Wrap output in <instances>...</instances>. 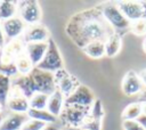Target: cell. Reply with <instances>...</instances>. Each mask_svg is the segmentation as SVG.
<instances>
[{
  "label": "cell",
  "instance_id": "cell-1",
  "mask_svg": "<svg viewBox=\"0 0 146 130\" xmlns=\"http://www.w3.org/2000/svg\"><path fill=\"white\" fill-rule=\"evenodd\" d=\"M67 36L81 49L94 41H106L115 31L102 15L100 7L89 8L74 14L65 26Z\"/></svg>",
  "mask_w": 146,
  "mask_h": 130
},
{
  "label": "cell",
  "instance_id": "cell-2",
  "mask_svg": "<svg viewBox=\"0 0 146 130\" xmlns=\"http://www.w3.org/2000/svg\"><path fill=\"white\" fill-rule=\"evenodd\" d=\"M102 15L107 24L115 31H125L130 29V22L119 9L116 3H106L100 7Z\"/></svg>",
  "mask_w": 146,
  "mask_h": 130
},
{
  "label": "cell",
  "instance_id": "cell-3",
  "mask_svg": "<svg viewBox=\"0 0 146 130\" xmlns=\"http://www.w3.org/2000/svg\"><path fill=\"white\" fill-rule=\"evenodd\" d=\"M36 67L51 73H56L57 71L64 68V63H63L60 51L52 38L48 40V48H47L46 55Z\"/></svg>",
  "mask_w": 146,
  "mask_h": 130
},
{
  "label": "cell",
  "instance_id": "cell-4",
  "mask_svg": "<svg viewBox=\"0 0 146 130\" xmlns=\"http://www.w3.org/2000/svg\"><path fill=\"white\" fill-rule=\"evenodd\" d=\"M90 107H83L79 105H66L64 106L59 119L67 127L82 128V124L89 113Z\"/></svg>",
  "mask_w": 146,
  "mask_h": 130
},
{
  "label": "cell",
  "instance_id": "cell-5",
  "mask_svg": "<svg viewBox=\"0 0 146 130\" xmlns=\"http://www.w3.org/2000/svg\"><path fill=\"white\" fill-rule=\"evenodd\" d=\"M18 11L17 15L22 18V21L26 25L39 24L42 18L41 7L35 0H24L17 2Z\"/></svg>",
  "mask_w": 146,
  "mask_h": 130
},
{
  "label": "cell",
  "instance_id": "cell-6",
  "mask_svg": "<svg viewBox=\"0 0 146 130\" xmlns=\"http://www.w3.org/2000/svg\"><path fill=\"white\" fill-rule=\"evenodd\" d=\"M32 76L35 92H41L46 95H51L56 90V82H55V74L48 71L40 70L34 67L30 73Z\"/></svg>",
  "mask_w": 146,
  "mask_h": 130
},
{
  "label": "cell",
  "instance_id": "cell-7",
  "mask_svg": "<svg viewBox=\"0 0 146 130\" xmlns=\"http://www.w3.org/2000/svg\"><path fill=\"white\" fill-rule=\"evenodd\" d=\"M116 6L130 23L146 19V2L144 1H119Z\"/></svg>",
  "mask_w": 146,
  "mask_h": 130
},
{
  "label": "cell",
  "instance_id": "cell-8",
  "mask_svg": "<svg viewBox=\"0 0 146 130\" xmlns=\"http://www.w3.org/2000/svg\"><path fill=\"white\" fill-rule=\"evenodd\" d=\"M55 74V82H56V89L59 90L63 96L66 98L68 97L81 83L79 81V79L72 74H70L68 72H66V70H59L57 71Z\"/></svg>",
  "mask_w": 146,
  "mask_h": 130
},
{
  "label": "cell",
  "instance_id": "cell-9",
  "mask_svg": "<svg viewBox=\"0 0 146 130\" xmlns=\"http://www.w3.org/2000/svg\"><path fill=\"white\" fill-rule=\"evenodd\" d=\"M96 100L95 94L92 92V90L84 86V84H80L68 97L65 98V104L66 105H79V106H83V107H91V105L94 104V101Z\"/></svg>",
  "mask_w": 146,
  "mask_h": 130
},
{
  "label": "cell",
  "instance_id": "cell-10",
  "mask_svg": "<svg viewBox=\"0 0 146 130\" xmlns=\"http://www.w3.org/2000/svg\"><path fill=\"white\" fill-rule=\"evenodd\" d=\"M104 106L100 99L96 98L91 105L89 113L82 124L83 130H102V121L104 119Z\"/></svg>",
  "mask_w": 146,
  "mask_h": 130
},
{
  "label": "cell",
  "instance_id": "cell-11",
  "mask_svg": "<svg viewBox=\"0 0 146 130\" xmlns=\"http://www.w3.org/2000/svg\"><path fill=\"white\" fill-rule=\"evenodd\" d=\"M6 106L11 113L17 114H26L30 109L29 98H26L19 90L14 87H11V91L6 101Z\"/></svg>",
  "mask_w": 146,
  "mask_h": 130
},
{
  "label": "cell",
  "instance_id": "cell-12",
  "mask_svg": "<svg viewBox=\"0 0 146 130\" xmlns=\"http://www.w3.org/2000/svg\"><path fill=\"white\" fill-rule=\"evenodd\" d=\"M49 30L41 23L34 25H27L23 34L22 40L24 43H34V42H48L50 39Z\"/></svg>",
  "mask_w": 146,
  "mask_h": 130
},
{
  "label": "cell",
  "instance_id": "cell-13",
  "mask_svg": "<svg viewBox=\"0 0 146 130\" xmlns=\"http://www.w3.org/2000/svg\"><path fill=\"white\" fill-rule=\"evenodd\" d=\"M121 90L125 96H135L143 92V82L133 70L128 71L121 82Z\"/></svg>",
  "mask_w": 146,
  "mask_h": 130
},
{
  "label": "cell",
  "instance_id": "cell-14",
  "mask_svg": "<svg viewBox=\"0 0 146 130\" xmlns=\"http://www.w3.org/2000/svg\"><path fill=\"white\" fill-rule=\"evenodd\" d=\"M1 26L3 30L5 36L8 38L9 40H15V39H19V36L24 34L27 25L17 15L15 17H11L9 19L1 22Z\"/></svg>",
  "mask_w": 146,
  "mask_h": 130
},
{
  "label": "cell",
  "instance_id": "cell-15",
  "mask_svg": "<svg viewBox=\"0 0 146 130\" xmlns=\"http://www.w3.org/2000/svg\"><path fill=\"white\" fill-rule=\"evenodd\" d=\"M47 48H48V42L25 43V54L27 55L34 67H36L40 64V62L43 59Z\"/></svg>",
  "mask_w": 146,
  "mask_h": 130
},
{
  "label": "cell",
  "instance_id": "cell-16",
  "mask_svg": "<svg viewBox=\"0 0 146 130\" xmlns=\"http://www.w3.org/2000/svg\"><path fill=\"white\" fill-rule=\"evenodd\" d=\"M26 114H17V113H10L6 117H3L0 130H22L24 123L27 121Z\"/></svg>",
  "mask_w": 146,
  "mask_h": 130
},
{
  "label": "cell",
  "instance_id": "cell-17",
  "mask_svg": "<svg viewBox=\"0 0 146 130\" xmlns=\"http://www.w3.org/2000/svg\"><path fill=\"white\" fill-rule=\"evenodd\" d=\"M13 87L19 90L26 98H31L32 95L35 92L34 83L32 80V76L29 75H18L13 81Z\"/></svg>",
  "mask_w": 146,
  "mask_h": 130
},
{
  "label": "cell",
  "instance_id": "cell-18",
  "mask_svg": "<svg viewBox=\"0 0 146 130\" xmlns=\"http://www.w3.org/2000/svg\"><path fill=\"white\" fill-rule=\"evenodd\" d=\"M65 106V97L59 90H55L51 95H49L48 103H47V111L51 113L54 116L59 117L63 108Z\"/></svg>",
  "mask_w": 146,
  "mask_h": 130
},
{
  "label": "cell",
  "instance_id": "cell-19",
  "mask_svg": "<svg viewBox=\"0 0 146 130\" xmlns=\"http://www.w3.org/2000/svg\"><path fill=\"white\" fill-rule=\"evenodd\" d=\"M122 48V38L117 32H114L105 41V52L107 57H115Z\"/></svg>",
  "mask_w": 146,
  "mask_h": 130
},
{
  "label": "cell",
  "instance_id": "cell-20",
  "mask_svg": "<svg viewBox=\"0 0 146 130\" xmlns=\"http://www.w3.org/2000/svg\"><path fill=\"white\" fill-rule=\"evenodd\" d=\"M84 55L92 59H100L102 57L106 56L105 52V42L104 41H94L88 43L82 48Z\"/></svg>",
  "mask_w": 146,
  "mask_h": 130
},
{
  "label": "cell",
  "instance_id": "cell-21",
  "mask_svg": "<svg viewBox=\"0 0 146 130\" xmlns=\"http://www.w3.org/2000/svg\"><path fill=\"white\" fill-rule=\"evenodd\" d=\"M17 11H18V7L16 1H11V0L0 1V22L17 16Z\"/></svg>",
  "mask_w": 146,
  "mask_h": 130
},
{
  "label": "cell",
  "instance_id": "cell-22",
  "mask_svg": "<svg viewBox=\"0 0 146 130\" xmlns=\"http://www.w3.org/2000/svg\"><path fill=\"white\" fill-rule=\"evenodd\" d=\"M141 103L138 101H133L128 104L123 111H122V119L123 121H137L138 117L141 115Z\"/></svg>",
  "mask_w": 146,
  "mask_h": 130
},
{
  "label": "cell",
  "instance_id": "cell-23",
  "mask_svg": "<svg viewBox=\"0 0 146 130\" xmlns=\"http://www.w3.org/2000/svg\"><path fill=\"white\" fill-rule=\"evenodd\" d=\"M29 119H33L36 121H41L47 124H54L57 121V117L49 113L47 109H32L30 108L26 113Z\"/></svg>",
  "mask_w": 146,
  "mask_h": 130
},
{
  "label": "cell",
  "instance_id": "cell-24",
  "mask_svg": "<svg viewBox=\"0 0 146 130\" xmlns=\"http://www.w3.org/2000/svg\"><path fill=\"white\" fill-rule=\"evenodd\" d=\"M15 66H16L17 73L19 75H29L32 72V70L34 68L32 62L30 60V58L27 57V55L25 54V51L16 58Z\"/></svg>",
  "mask_w": 146,
  "mask_h": 130
},
{
  "label": "cell",
  "instance_id": "cell-25",
  "mask_svg": "<svg viewBox=\"0 0 146 130\" xmlns=\"http://www.w3.org/2000/svg\"><path fill=\"white\" fill-rule=\"evenodd\" d=\"M11 87H13L11 78L0 73V103H2L3 105H6V101L11 91Z\"/></svg>",
  "mask_w": 146,
  "mask_h": 130
},
{
  "label": "cell",
  "instance_id": "cell-26",
  "mask_svg": "<svg viewBox=\"0 0 146 130\" xmlns=\"http://www.w3.org/2000/svg\"><path fill=\"white\" fill-rule=\"evenodd\" d=\"M48 98H49V96L46 95V94L34 92L32 95V97L29 99L30 108H32V109H46Z\"/></svg>",
  "mask_w": 146,
  "mask_h": 130
},
{
  "label": "cell",
  "instance_id": "cell-27",
  "mask_svg": "<svg viewBox=\"0 0 146 130\" xmlns=\"http://www.w3.org/2000/svg\"><path fill=\"white\" fill-rule=\"evenodd\" d=\"M129 31L137 36L146 35V19H138V21L131 22Z\"/></svg>",
  "mask_w": 146,
  "mask_h": 130
},
{
  "label": "cell",
  "instance_id": "cell-28",
  "mask_svg": "<svg viewBox=\"0 0 146 130\" xmlns=\"http://www.w3.org/2000/svg\"><path fill=\"white\" fill-rule=\"evenodd\" d=\"M47 123H43L41 121H36L33 119H27V121L24 123L22 130H42Z\"/></svg>",
  "mask_w": 146,
  "mask_h": 130
},
{
  "label": "cell",
  "instance_id": "cell-29",
  "mask_svg": "<svg viewBox=\"0 0 146 130\" xmlns=\"http://www.w3.org/2000/svg\"><path fill=\"white\" fill-rule=\"evenodd\" d=\"M122 128L123 130H145L138 121H123Z\"/></svg>",
  "mask_w": 146,
  "mask_h": 130
},
{
  "label": "cell",
  "instance_id": "cell-30",
  "mask_svg": "<svg viewBox=\"0 0 146 130\" xmlns=\"http://www.w3.org/2000/svg\"><path fill=\"white\" fill-rule=\"evenodd\" d=\"M5 40H6V36H5V33H3V30L1 26V22H0V49L6 44Z\"/></svg>",
  "mask_w": 146,
  "mask_h": 130
},
{
  "label": "cell",
  "instance_id": "cell-31",
  "mask_svg": "<svg viewBox=\"0 0 146 130\" xmlns=\"http://www.w3.org/2000/svg\"><path fill=\"white\" fill-rule=\"evenodd\" d=\"M138 75H139V78H140V80H141V82H143V86L146 87V68L141 70V71L138 73Z\"/></svg>",
  "mask_w": 146,
  "mask_h": 130
},
{
  "label": "cell",
  "instance_id": "cell-32",
  "mask_svg": "<svg viewBox=\"0 0 146 130\" xmlns=\"http://www.w3.org/2000/svg\"><path fill=\"white\" fill-rule=\"evenodd\" d=\"M137 121H138V122L143 125V128L146 130V115H143V114H141V115L138 117V120H137Z\"/></svg>",
  "mask_w": 146,
  "mask_h": 130
},
{
  "label": "cell",
  "instance_id": "cell-33",
  "mask_svg": "<svg viewBox=\"0 0 146 130\" xmlns=\"http://www.w3.org/2000/svg\"><path fill=\"white\" fill-rule=\"evenodd\" d=\"M42 130H59V128L55 124H47Z\"/></svg>",
  "mask_w": 146,
  "mask_h": 130
},
{
  "label": "cell",
  "instance_id": "cell-34",
  "mask_svg": "<svg viewBox=\"0 0 146 130\" xmlns=\"http://www.w3.org/2000/svg\"><path fill=\"white\" fill-rule=\"evenodd\" d=\"M62 130H82L81 128H75V127H67V125H64Z\"/></svg>",
  "mask_w": 146,
  "mask_h": 130
},
{
  "label": "cell",
  "instance_id": "cell-35",
  "mask_svg": "<svg viewBox=\"0 0 146 130\" xmlns=\"http://www.w3.org/2000/svg\"><path fill=\"white\" fill-rule=\"evenodd\" d=\"M141 103V113L143 115H146V101H140Z\"/></svg>",
  "mask_w": 146,
  "mask_h": 130
},
{
  "label": "cell",
  "instance_id": "cell-36",
  "mask_svg": "<svg viewBox=\"0 0 146 130\" xmlns=\"http://www.w3.org/2000/svg\"><path fill=\"white\" fill-rule=\"evenodd\" d=\"M139 101H146V90H145V91H143V92L140 94Z\"/></svg>",
  "mask_w": 146,
  "mask_h": 130
},
{
  "label": "cell",
  "instance_id": "cell-37",
  "mask_svg": "<svg viewBox=\"0 0 146 130\" xmlns=\"http://www.w3.org/2000/svg\"><path fill=\"white\" fill-rule=\"evenodd\" d=\"M141 48H143V51L146 54V38L143 40V43H141Z\"/></svg>",
  "mask_w": 146,
  "mask_h": 130
},
{
  "label": "cell",
  "instance_id": "cell-38",
  "mask_svg": "<svg viewBox=\"0 0 146 130\" xmlns=\"http://www.w3.org/2000/svg\"><path fill=\"white\" fill-rule=\"evenodd\" d=\"M2 112H3V104L0 103V115L2 114Z\"/></svg>",
  "mask_w": 146,
  "mask_h": 130
},
{
  "label": "cell",
  "instance_id": "cell-39",
  "mask_svg": "<svg viewBox=\"0 0 146 130\" xmlns=\"http://www.w3.org/2000/svg\"><path fill=\"white\" fill-rule=\"evenodd\" d=\"M2 120H3V115L1 114V115H0V124H1V122H2Z\"/></svg>",
  "mask_w": 146,
  "mask_h": 130
},
{
  "label": "cell",
  "instance_id": "cell-40",
  "mask_svg": "<svg viewBox=\"0 0 146 130\" xmlns=\"http://www.w3.org/2000/svg\"><path fill=\"white\" fill-rule=\"evenodd\" d=\"M82 130H83V129H82Z\"/></svg>",
  "mask_w": 146,
  "mask_h": 130
}]
</instances>
